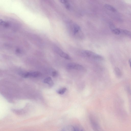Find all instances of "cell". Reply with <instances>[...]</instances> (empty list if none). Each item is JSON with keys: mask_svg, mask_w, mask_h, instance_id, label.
<instances>
[{"mask_svg": "<svg viewBox=\"0 0 131 131\" xmlns=\"http://www.w3.org/2000/svg\"><path fill=\"white\" fill-rule=\"evenodd\" d=\"M81 54L84 57L96 60H102L104 59L101 56L89 50H83L82 51Z\"/></svg>", "mask_w": 131, "mask_h": 131, "instance_id": "1", "label": "cell"}, {"mask_svg": "<svg viewBox=\"0 0 131 131\" xmlns=\"http://www.w3.org/2000/svg\"><path fill=\"white\" fill-rule=\"evenodd\" d=\"M67 67L68 69L70 70H75L81 71L85 70L84 68L82 65L78 63H68Z\"/></svg>", "mask_w": 131, "mask_h": 131, "instance_id": "2", "label": "cell"}, {"mask_svg": "<svg viewBox=\"0 0 131 131\" xmlns=\"http://www.w3.org/2000/svg\"><path fill=\"white\" fill-rule=\"evenodd\" d=\"M90 119L91 126L94 131H103L97 121L94 117L91 116Z\"/></svg>", "mask_w": 131, "mask_h": 131, "instance_id": "3", "label": "cell"}, {"mask_svg": "<svg viewBox=\"0 0 131 131\" xmlns=\"http://www.w3.org/2000/svg\"><path fill=\"white\" fill-rule=\"evenodd\" d=\"M54 51L61 57L68 60L71 59L70 56L67 53L63 51L61 49L57 47L53 48Z\"/></svg>", "mask_w": 131, "mask_h": 131, "instance_id": "4", "label": "cell"}, {"mask_svg": "<svg viewBox=\"0 0 131 131\" xmlns=\"http://www.w3.org/2000/svg\"><path fill=\"white\" fill-rule=\"evenodd\" d=\"M40 73L38 71H34L32 72H28L24 74L23 75L24 78L30 77L35 78L39 76Z\"/></svg>", "mask_w": 131, "mask_h": 131, "instance_id": "5", "label": "cell"}, {"mask_svg": "<svg viewBox=\"0 0 131 131\" xmlns=\"http://www.w3.org/2000/svg\"><path fill=\"white\" fill-rule=\"evenodd\" d=\"M110 27L112 32L114 34L119 35L121 34V31L120 30L115 28L112 24L110 25Z\"/></svg>", "mask_w": 131, "mask_h": 131, "instance_id": "6", "label": "cell"}, {"mask_svg": "<svg viewBox=\"0 0 131 131\" xmlns=\"http://www.w3.org/2000/svg\"><path fill=\"white\" fill-rule=\"evenodd\" d=\"M61 131H75L74 127L71 125H68L64 127Z\"/></svg>", "mask_w": 131, "mask_h": 131, "instance_id": "7", "label": "cell"}, {"mask_svg": "<svg viewBox=\"0 0 131 131\" xmlns=\"http://www.w3.org/2000/svg\"><path fill=\"white\" fill-rule=\"evenodd\" d=\"M44 83L48 84L50 86H52L53 85V82L51 78L48 77L45 79L43 80Z\"/></svg>", "mask_w": 131, "mask_h": 131, "instance_id": "8", "label": "cell"}, {"mask_svg": "<svg viewBox=\"0 0 131 131\" xmlns=\"http://www.w3.org/2000/svg\"><path fill=\"white\" fill-rule=\"evenodd\" d=\"M80 30V28L78 25L75 24H73V31L74 34H76L78 33Z\"/></svg>", "mask_w": 131, "mask_h": 131, "instance_id": "9", "label": "cell"}, {"mask_svg": "<svg viewBox=\"0 0 131 131\" xmlns=\"http://www.w3.org/2000/svg\"><path fill=\"white\" fill-rule=\"evenodd\" d=\"M104 6L107 9L112 12H115L116 11V9L114 7L110 5L106 4Z\"/></svg>", "mask_w": 131, "mask_h": 131, "instance_id": "10", "label": "cell"}, {"mask_svg": "<svg viewBox=\"0 0 131 131\" xmlns=\"http://www.w3.org/2000/svg\"><path fill=\"white\" fill-rule=\"evenodd\" d=\"M61 3L64 4L65 8L68 9H69L70 8V5L67 1L61 0L60 1Z\"/></svg>", "mask_w": 131, "mask_h": 131, "instance_id": "11", "label": "cell"}, {"mask_svg": "<svg viewBox=\"0 0 131 131\" xmlns=\"http://www.w3.org/2000/svg\"><path fill=\"white\" fill-rule=\"evenodd\" d=\"M115 72L116 76L118 77H120L122 75V73L119 69L116 67L115 68Z\"/></svg>", "mask_w": 131, "mask_h": 131, "instance_id": "12", "label": "cell"}, {"mask_svg": "<svg viewBox=\"0 0 131 131\" xmlns=\"http://www.w3.org/2000/svg\"><path fill=\"white\" fill-rule=\"evenodd\" d=\"M67 89L65 87L62 88L57 91V93L60 94L62 95L66 92Z\"/></svg>", "mask_w": 131, "mask_h": 131, "instance_id": "13", "label": "cell"}, {"mask_svg": "<svg viewBox=\"0 0 131 131\" xmlns=\"http://www.w3.org/2000/svg\"><path fill=\"white\" fill-rule=\"evenodd\" d=\"M74 128L75 131H85L83 128L80 126H76Z\"/></svg>", "mask_w": 131, "mask_h": 131, "instance_id": "14", "label": "cell"}, {"mask_svg": "<svg viewBox=\"0 0 131 131\" xmlns=\"http://www.w3.org/2000/svg\"><path fill=\"white\" fill-rule=\"evenodd\" d=\"M122 32L125 34L130 37H131V32L126 30H123Z\"/></svg>", "mask_w": 131, "mask_h": 131, "instance_id": "15", "label": "cell"}, {"mask_svg": "<svg viewBox=\"0 0 131 131\" xmlns=\"http://www.w3.org/2000/svg\"><path fill=\"white\" fill-rule=\"evenodd\" d=\"M52 75L53 77H56L58 75V72L54 70L52 72Z\"/></svg>", "mask_w": 131, "mask_h": 131, "instance_id": "16", "label": "cell"}, {"mask_svg": "<svg viewBox=\"0 0 131 131\" xmlns=\"http://www.w3.org/2000/svg\"><path fill=\"white\" fill-rule=\"evenodd\" d=\"M128 92V93L131 95V89L129 87H128L127 88Z\"/></svg>", "mask_w": 131, "mask_h": 131, "instance_id": "17", "label": "cell"}, {"mask_svg": "<svg viewBox=\"0 0 131 131\" xmlns=\"http://www.w3.org/2000/svg\"><path fill=\"white\" fill-rule=\"evenodd\" d=\"M129 62L130 64V67L131 68V60L130 59H129Z\"/></svg>", "mask_w": 131, "mask_h": 131, "instance_id": "18", "label": "cell"}]
</instances>
